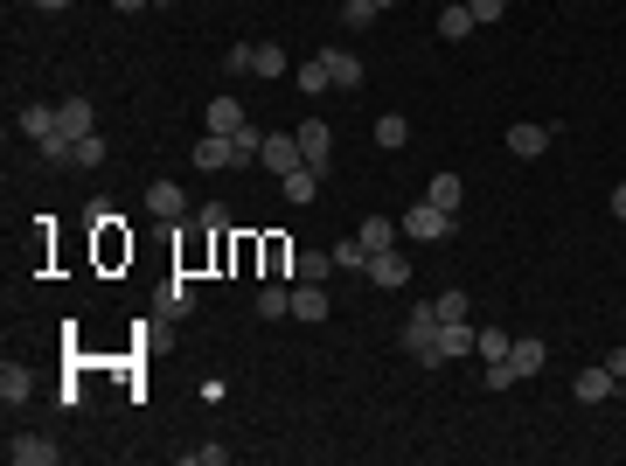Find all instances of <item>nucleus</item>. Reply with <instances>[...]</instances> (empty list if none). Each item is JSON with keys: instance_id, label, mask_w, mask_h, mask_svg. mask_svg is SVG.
Returning <instances> with one entry per match:
<instances>
[{"instance_id": "ea45409f", "label": "nucleus", "mask_w": 626, "mask_h": 466, "mask_svg": "<svg viewBox=\"0 0 626 466\" xmlns=\"http://www.w3.org/2000/svg\"><path fill=\"white\" fill-rule=\"evenodd\" d=\"M112 7H119V14H133V7H154V0H112Z\"/></svg>"}, {"instance_id": "2eb2a0df", "label": "nucleus", "mask_w": 626, "mask_h": 466, "mask_svg": "<svg viewBox=\"0 0 626 466\" xmlns=\"http://www.w3.org/2000/svg\"><path fill=\"white\" fill-rule=\"evenodd\" d=\"M286 70H293V56H286L279 42H251V77H272V84H279Z\"/></svg>"}, {"instance_id": "4be33fe9", "label": "nucleus", "mask_w": 626, "mask_h": 466, "mask_svg": "<svg viewBox=\"0 0 626 466\" xmlns=\"http://www.w3.org/2000/svg\"><path fill=\"white\" fill-rule=\"evenodd\" d=\"M460 195H467V188H460V174H439V181L425 188V202H439L446 216H460Z\"/></svg>"}, {"instance_id": "9d476101", "label": "nucleus", "mask_w": 626, "mask_h": 466, "mask_svg": "<svg viewBox=\"0 0 626 466\" xmlns=\"http://www.w3.org/2000/svg\"><path fill=\"white\" fill-rule=\"evenodd\" d=\"M56 133H70V140L98 133V112H91V98H70V105H56Z\"/></svg>"}, {"instance_id": "f3484780", "label": "nucleus", "mask_w": 626, "mask_h": 466, "mask_svg": "<svg viewBox=\"0 0 626 466\" xmlns=\"http://www.w3.org/2000/svg\"><path fill=\"white\" fill-rule=\"evenodd\" d=\"M473 28H480V21H473V7H467V0H453V7H439V35H446V42H467Z\"/></svg>"}, {"instance_id": "a211bd4d", "label": "nucleus", "mask_w": 626, "mask_h": 466, "mask_svg": "<svg viewBox=\"0 0 626 466\" xmlns=\"http://www.w3.org/2000/svg\"><path fill=\"white\" fill-rule=\"evenodd\" d=\"M327 272H334V251H300L293 258V279L300 286H327Z\"/></svg>"}, {"instance_id": "39448f33", "label": "nucleus", "mask_w": 626, "mask_h": 466, "mask_svg": "<svg viewBox=\"0 0 626 466\" xmlns=\"http://www.w3.org/2000/svg\"><path fill=\"white\" fill-rule=\"evenodd\" d=\"M411 279V265H404V251L390 244V251H369V286H383V293H397Z\"/></svg>"}, {"instance_id": "c9c22d12", "label": "nucleus", "mask_w": 626, "mask_h": 466, "mask_svg": "<svg viewBox=\"0 0 626 466\" xmlns=\"http://www.w3.org/2000/svg\"><path fill=\"white\" fill-rule=\"evenodd\" d=\"M223 70H230V77H244V70H251V42H237V49L223 56Z\"/></svg>"}, {"instance_id": "412c9836", "label": "nucleus", "mask_w": 626, "mask_h": 466, "mask_svg": "<svg viewBox=\"0 0 626 466\" xmlns=\"http://www.w3.org/2000/svg\"><path fill=\"white\" fill-rule=\"evenodd\" d=\"M237 126H244V105H237V98H216V105H209V133H223V140H230Z\"/></svg>"}, {"instance_id": "7c9ffc66", "label": "nucleus", "mask_w": 626, "mask_h": 466, "mask_svg": "<svg viewBox=\"0 0 626 466\" xmlns=\"http://www.w3.org/2000/svg\"><path fill=\"white\" fill-rule=\"evenodd\" d=\"M230 147H237V167H244V160H258V154H265V133H258L251 119H244V126L230 133Z\"/></svg>"}, {"instance_id": "7ed1b4c3", "label": "nucleus", "mask_w": 626, "mask_h": 466, "mask_svg": "<svg viewBox=\"0 0 626 466\" xmlns=\"http://www.w3.org/2000/svg\"><path fill=\"white\" fill-rule=\"evenodd\" d=\"M550 140H557V133H550L543 119H515V126H508V154L515 160H543L550 154Z\"/></svg>"}, {"instance_id": "4c0bfd02", "label": "nucleus", "mask_w": 626, "mask_h": 466, "mask_svg": "<svg viewBox=\"0 0 626 466\" xmlns=\"http://www.w3.org/2000/svg\"><path fill=\"white\" fill-rule=\"evenodd\" d=\"M606 369H613V376L626 383V348H613V355H606Z\"/></svg>"}, {"instance_id": "4468645a", "label": "nucleus", "mask_w": 626, "mask_h": 466, "mask_svg": "<svg viewBox=\"0 0 626 466\" xmlns=\"http://www.w3.org/2000/svg\"><path fill=\"white\" fill-rule=\"evenodd\" d=\"M7 460H14V466H56L63 453H56L49 439H35V432H28V439H7Z\"/></svg>"}, {"instance_id": "5701e85b", "label": "nucleus", "mask_w": 626, "mask_h": 466, "mask_svg": "<svg viewBox=\"0 0 626 466\" xmlns=\"http://www.w3.org/2000/svg\"><path fill=\"white\" fill-rule=\"evenodd\" d=\"M355 237H362L369 251H390V244H397V223H390V216H362V230H355Z\"/></svg>"}, {"instance_id": "9b49d317", "label": "nucleus", "mask_w": 626, "mask_h": 466, "mask_svg": "<svg viewBox=\"0 0 626 466\" xmlns=\"http://www.w3.org/2000/svg\"><path fill=\"white\" fill-rule=\"evenodd\" d=\"M543 362H550V348H543L536 334H515V341H508V369H515V376H536Z\"/></svg>"}, {"instance_id": "20e7f679", "label": "nucleus", "mask_w": 626, "mask_h": 466, "mask_svg": "<svg viewBox=\"0 0 626 466\" xmlns=\"http://www.w3.org/2000/svg\"><path fill=\"white\" fill-rule=\"evenodd\" d=\"M460 355H473V327H467V320L439 327V341H432V355H425L418 369H446V362H460Z\"/></svg>"}, {"instance_id": "aec40b11", "label": "nucleus", "mask_w": 626, "mask_h": 466, "mask_svg": "<svg viewBox=\"0 0 626 466\" xmlns=\"http://www.w3.org/2000/svg\"><path fill=\"white\" fill-rule=\"evenodd\" d=\"M293 320H327V286H293Z\"/></svg>"}, {"instance_id": "cd10ccee", "label": "nucleus", "mask_w": 626, "mask_h": 466, "mask_svg": "<svg viewBox=\"0 0 626 466\" xmlns=\"http://www.w3.org/2000/svg\"><path fill=\"white\" fill-rule=\"evenodd\" d=\"M293 313V286H265L258 293V320H286Z\"/></svg>"}, {"instance_id": "423d86ee", "label": "nucleus", "mask_w": 626, "mask_h": 466, "mask_svg": "<svg viewBox=\"0 0 626 466\" xmlns=\"http://www.w3.org/2000/svg\"><path fill=\"white\" fill-rule=\"evenodd\" d=\"M613 390H620V376H613L606 362H592V369H578V383H571V397H578V404H606Z\"/></svg>"}, {"instance_id": "f03ea898", "label": "nucleus", "mask_w": 626, "mask_h": 466, "mask_svg": "<svg viewBox=\"0 0 626 466\" xmlns=\"http://www.w3.org/2000/svg\"><path fill=\"white\" fill-rule=\"evenodd\" d=\"M432 341H439V307L425 300V307L404 320V355H411V362H425V355H432Z\"/></svg>"}, {"instance_id": "393cba45", "label": "nucleus", "mask_w": 626, "mask_h": 466, "mask_svg": "<svg viewBox=\"0 0 626 466\" xmlns=\"http://www.w3.org/2000/svg\"><path fill=\"white\" fill-rule=\"evenodd\" d=\"M508 341L515 334H501V327H473V355H487V362H508Z\"/></svg>"}, {"instance_id": "1a4fd4ad", "label": "nucleus", "mask_w": 626, "mask_h": 466, "mask_svg": "<svg viewBox=\"0 0 626 466\" xmlns=\"http://www.w3.org/2000/svg\"><path fill=\"white\" fill-rule=\"evenodd\" d=\"M147 209H154L160 223H181V216H188V195H181V181H154V188H147Z\"/></svg>"}, {"instance_id": "f704fd0d", "label": "nucleus", "mask_w": 626, "mask_h": 466, "mask_svg": "<svg viewBox=\"0 0 626 466\" xmlns=\"http://www.w3.org/2000/svg\"><path fill=\"white\" fill-rule=\"evenodd\" d=\"M473 7V21H480V28H487V21H501V14H508V0H467Z\"/></svg>"}, {"instance_id": "f8f14e48", "label": "nucleus", "mask_w": 626, "mask_h": 466, "mask_svg": "<svg viewBox=\"0 0 626 466\" xmlns=\"http://www.w3.org/2000/svg\"><path fill=\"white\" fill-rule=\"evenodd\" d=\"M279 195H286L293 209H307L313 195H320V167H293V174H279Z\"/></svg>"}, {"instance_id": "c85d7f7f", "label": "nucleus", "mask_w": 626, "mask_h": 466, "mask_svg": "<svg viewBox=\"0 0 626 466\" xmlns=\"http://www.w3.org/2000/svg\"><path fill=\"white\" fill-rule=\"evenodd\" d=\"M21 133H28V140H49V133H56V105H28V112H21Z\"/></svg>"}, {"instance_id": "c756f323", "label": "nucleus", "mask_w": 626, "mask_h": 466, "mask_svg": "<svg viewBox=\"0 0 626 466\" xmlns=\"http://www.w3.org/2000/svg\"><path fill=\"white\" fill-rule=\"evenodd\" d=\"M404 140H411V119L404 112H383L376 119V147H404Z\"/></svg>"}, {"instance_id": "2f4dec72", "label": "nucleus", "mask_w": 626, "mask_h": 466, "mask_svg": "<svg viewBox=\"0 0 626 466\" xmlns=\"http://www.w3.org/2000/svg\"><path fill=\"white\" fill-rule=\"evenodd\" d=\"M376 14H383V7H376V0H341V21H348V28H369V21H376Z\"/></svg>"}, {"instance_id": "79ce46f5", "label": "nucleus", "mask_w": 626, "mask_h": 466, "mask_svg": "<svg viewBox=\"0 0 626 466\" xmlns=\"http://www.w3.org/2000/svg\"><path fill=\"white\" fill-rule=\"evenodd\" d=\"M376 7H397V0H376Z\"/></svg>"}, {"instance_id": "a878e982", "label": "nucleus", "mask_w": 626, "mask_h": 466, "mask_svg": "<svg viewBox=\"0 0 626 466\" xmlns=\"http://www.w3.org/2000/svg\"><path fill=\"white\" fill-rule=\"evenodd\" d=\"M28 390H35V376H28L21 362H7V369H0V397H7V404H28Z\"/></svg>"}, {"instance_id": "e433bc0d", "label": "nucleus", "mask_w": 626, "mask_h": 466, "mask_svg": "<svg viewBox=\"0 0 626 466\" xmlns=\"http://www.w3.org/2000/svg\"><path fill=\"white\" fill-rule=\"evenodd\" d=\"M487 390H515V369L508 362H487Z\"/></svg>"}, {"instance_id": "a19ab883", "label": "nucleus", "mask_w": 626, "mask_h": 466, "mask_svg": "<svg viewBox=\"0 0 626 466\" xmlns=\"http://www.w3.org/2000/svg\"><path fill=\"white\" fill-rule=\"evenodd\" d=\"M35 7H49V14H56V7H70V0H35Z\"/></svg>"}, {"instance_id": "b1692460", "label": "nucleus", "mask_w": 626, "mask_h": 466, "mask_svg": "<svg viewBox=\"0 0 626 466\" xmlns=\"http://www.w3.org/2000/svg\"><path fill=\"white\" fill-rule=\"evenodd\" d=\"M334 272H369V244L362 237H341L334 244Z\"/></svg>"}, {"instance_id": "473e14b6", "label": "nucleus", "mask_w": 626, "mask_h": 466, "mask_svg": "<svg viewBox=\"0 0 626 466\" xmlns=\"http://www.w3.org/2000/svg\"><path fill=\"white\" fill-rule=\"evenodd\" d=\"M432 307H439V327H453V320H467V293H439Z\"/></svg>"}, {"instance_id": "6ab92c4d", "label": "nucleus", "mask_w": 626, "mask_h": 466, "mask_svg": "<svg viewBox=\"0 0 626 466\" xmlns=\"http://www.w3.org/2000/svg\"><path fill=\"white\" fill-rule=\"evenodd\" d=\"M293 84H300L307 98H320V91H334V77H327V56H307V63L293 70Z\"/></svg>"}, {"instance_id": "bb28decb", "label": "nucleus", "mask_w": 626, "mask_h": 466, "mask_svg": "<svg viewBox=\"0 0 626 466\" xmlns=\"http://www.w3.org/2000/svg\"><path fill=\"white\" fill-rule=\"evenodd\" d=\"M160 313H195V286L188 279H167L160 286Z\"/></svg>"}, {"instance_id": "72a5a7b5", "label": "nucleus", "mask_w": 626, "mask_h": 466, "mask_svg": "<svg viewBox=\"0 0 626 466\" xmlns=\"http://www.w3.org/2000/svg\"><path fill=\"white\" fill-rule=\"evenodd\" d=\"M77 167H105V140H98V133L77 140Z\"/></svg>"}, {"instance_id": "0eeeda50", "label": "nucleus", "mask_w": 626, "mask_h": 466, "mask_svg": "<svg viewBox=\"0 0 626 466\" xmlns=\"http://www.w3.org/2000/svg\"><path fill=\"white\" fill-rule=\"evenodd\" d=\"M265 167L272 174H293V167H307V154H300V133H265Z\"/></svg>"}, {"instance_id": "f257e3e1", "label": "nucleus", "mask_w": 626, "mask_h": 466, "mask_svg": "<svg viewBox=\"0 0 626 466\" xmlns=\"http://www.w3.org/2000/svg\"><path fill=\"white\" fill-rule=\"evenodd\" d=\"M453 223H460V216H446L439 202H411V209H404V237H411V244H439Z\"/></svg>"}, {"instance_id": "dca6fc26", "label": "nucleus", "mask_w": 626, "mask_h": 466, "mask_svg": "<svg viewBox=\"0 0 626 466\" xmlns=\"http://www.w3.org/2000/svg\"><path fill=\"white\" fill-rule=\"evenodd\" d=\"M320 56H327L334 91H362V56H348V49H320Z\"/></svg>"}, {"instance_id": "58836bf2", "label": "nucleus", "mask_w": 626, "mask_h": 466, "mask_svg": "<svg viewBox=\"0 0 626 466\" xmlns=\"http://www.w3.org/2000/svg\"><path fill=\"white\" fill-rule=\"evenodd\" d=\"M613 216H620V223H626V181H620V188H613Z\"/></svg>"}, {"instance_id": "6e6552de", "label": "nucleus", "mask_w": 626, "mask_h": 466, "mask_svg": "<svg viewBox=\"0 0 626 466\" xmlns=\"http://www.w3.org/2000/svg\"><path fill=\"white\" fill-rule=\"evenodd\" d=\"M300 154H307V167L327 174V160H334V133H327V119H307V126H300Z\"/></svg>"}, {"instance_id": "ddd939ff", "label": "nucleus", "mask_w": 626, "mask_h": 466, "mask_svg": "<svg viewBox=\"0 0 626 466\" xmlns=\"http://www.w3.org/2000/svg\"><path fill=\"white\" fill-rule=\"evenodd\" d=\"M195 167H209V174H223V167H237V147H230L223 133H202V140H195Z\"/></svg>"}]
</instances>
